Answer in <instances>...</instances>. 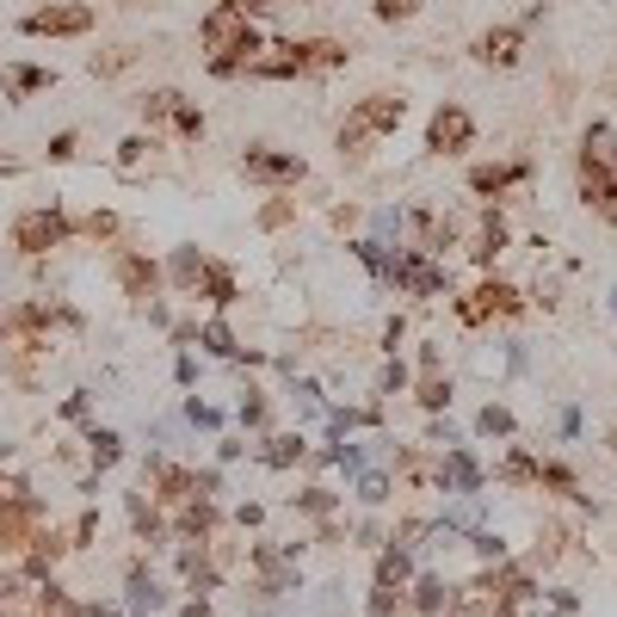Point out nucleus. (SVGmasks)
<instances>
[{"mask_svg": "<svg viewBox=\"0 0 617 617\" xmlns=\"http://www.w3.org/2000/svg\"><path fill=\"white\" fill-rule=\"evenodd\" d=\"M198 37H204V50H210V75L216 80H235V75H247V62L266 50V37H260V25L235 7V0H216L210 13H204V25H198Z\"/></svg>", "mask_w": 617, "mask_h": 617, "instance_id": "1", "label": "nucleus"}, {"mask_svg": "<svg viewBox=\"0 0 617 617\" xmlns=\"http://www.w3.org/2000/svg\"><path fill=\"white\" fill-rule=\"evenodd\" d=\"M574 180H581V204L605 223H617V130L593 118L581 130V154H574Z\"/></svg>", "mask_w": 617, "mask_h": 617, "instance_id": "2", "label": "nucleus"}, {"mask_svg": "<svg viewBox=\"0 0 617 617\" xmlns=\"http://www.w3.org/2000/svg\"><path fill=\"white\" fill-rule=\"evenodd\" d=\"M401 118H408V99H401V93H365V99L339 118V130H334L339 154H365V142L396 137Z\"/></svg>", "mask_w": 617, "mask_h": 617, "instance_id": "3", "label": "nucleus"}, {"mask_svg": "<svg viewBox=\"0 0 617 617\" xmlns=\"http://www.w3.org/2000/svg\"><path fill=\"white\" fill-rule=\"evenodd\" d=\"M19 31H25V37H87L93 7H80V0H50V7H31V13L19 19Z\"/></svg>", "mask_w": 617, "mask_h": 617, "instance_id": "4", "label": "nucleus"}, {"mask_svg": "<svg viewBox=\"0 0 617 617\" xmlns=\"http://www.w3.org/2000/svg\"><path fill=\"white\" fill-rule=\"evenodd\" d=\"M494 315H524V296L512 291L507 278H481L469 296H457V322L463 327H481V322H494Z\"/></svg>", "mask_w": 617, "mask_h": 617, "instance_id": "5", "label": "nucleus"}, {"mask_svg": "<svg viewBox=\"0 0 617 617\" xmlns=\"http://www.w3.org/2000/svg\"><path fill=\"white\" fill-rule=\"evenodd\" d=\"M137 106H142V123H149V130H154V123H173V130H180L185 142H198V137H204V111L192 106L185 93H173V87H154V93H142Z\"/></svg>", "mask_w": 617, "mask_h": 617, "instance_id": "6", "label": "nucleus"}, {"mask_svg": "<svg viewBox=\"0 0 617 617\" xmlns=\"http://www.w3.org/2000/svg\"><path fill=\"white\" fill-rule=\"evenodd\" d=\"M68 235H75V223H68L56 204H50V210H25L13 223V247H19V253H31V260H44L50 247H62Z\"/></svg>", "mask_w": 617, "mask_h": 617, "instance_id": "7", "label": "nucleus"}, {"mask_svg": "<svg viewBox=\"0 0 617 617\" xmlns=\"http://www.w3.org/2000/svg\"><path fill=\"white\" fill-rule=\"evenodd\" d=\"M389 284L408 296H451V272L432 253H420V247H408V253H396V272H389Z\"/></svg>", "mask_w": 617, "mask_h": 617, "instance_id": "8", "label": "nucleus"}, {"mask_svg": "<svg viewBox=\"0 0 617 617\" xmlns=\"http://www.w3.org/2000/svg\"><path fill=\"white\" fill-rule=\"evenodd\" d=\"M469 142H476V118H469L457 99H445L426 123V154H463Z\"/></svg>", "mask_w": 617, "mask_h": 617, "instance_id": "9", "label": "nucleus"}, {"mask_svg": "<svg viewBox=\"0 0 617 617\" xmlns=\"http://www.w3.org/2000/svg\"><path fill=\"white\" fill-rule=\"evenodd\" d=\"M241 173L253 185H303L308 161H303V154H284V149H247L241 154Z\"/></svg>", "mask_w": 617, "mask_h": 617, "instance_id": "10", "label": "nucleus"}, {"mask_svg": "<svg viewBox=\"0 0 617 617\" xmlns=\"http://www.w3.org/2000/svg\"><path fill=\"white\" fill-rule=\"evenodd\" d=\"M481 463H476V451H463V445H451V451H439V463H432V488H445V494H481Z\"/></svg>", "mask_w": 617, "mask_h": 617, "instance_id": "11", "label": "nucleus"}, {"mask_svg": "<svg viewBox=\"0 0 617 617\" xmlns=\"http://www.w3.org/2000/svg\"><path fill=\"white\" fill-rule=\"evenodd\" d=\"M111 272H118L130 303H154V291H161V266H154L149 253H137V247H123L118 260H111Z\"/></svg>", "mask_w": 617, "mask_h": 617, "instance_id": "12", "label": "nucleus"}, {"mask_svg": "<svg viewBox=\"0 0 617 617\" xmlns=\"http://www.w3.org/2000/svg\"><path fill=\"white\" fill-rule=\"evenodd\" d=\"M524 56V25H494L476 37V62H488V68H519Z\"/></svg>", "mask_w": 617, "mask_h": 617, "instance_id": "13", "label": "nucleus"}, {"mask_svg": "<svg viewBox=\"0 0 617 617\" xmlns=\"http://www.w3.org/2000/svg\"><path fill=\"white\" fill-rule=\"evenodd\" d=\"M291 56H296V68H303V75H334V68H346V56H353V50L334 44V37H291Z\"/></svg>", "mask_w": 617, "mask_h": 617, "instance_id": "14", "label": "nucleus"}, {"mask_svg": "<svg viewBox=\"0 0 617 617\" xmlns=\"http://www.w3.org/2000/svg\"><path fill=\"white\" fill-rule=\"evenodd\" d=\"M507 216L500 210H481V223H476V241H469V260L481 266V272H494V260H500V253H507Z\"/></svg>", "mask_w": 617, "mask_h": 617, "instance_id": "15", "label": "nucleus"}, {"mask_svg": "<svg viewBox=\"0 0 617 617\" xmlns=\"http://www.w3.org/2000/svg\"><path fill=\"white\" fill-rule=\"evenodd\" d=\"M531 180V167L524 161H494V167H469V192L476 198H500V192H512V185Z\"/></svg>", "mask_w": 617, "mask_h": 617, "instance_id": "16", "label": "nucleus"}, {"mask_svg": "<svg viewBox=\"0 0 617 617\" xmlns=\"http://www.w3.org/2000/svg\"><path fill=\"white\" fill-rule=\"evenodd\" d=\"M192 296H204L210 308H229L235 296H241V284H235V272L223 260H204V272H198V284H192Z\"/></svg>", "mask_w": 617, "mask_h": 617, "instance_id": "17", "label": "nucleus"}, {"mask_svg": "<svg viewBox=\"0 0 617 617\" xmlns=\"http://www.w3.org/2000/svg\"><path fill=\"white\" fill-rule=\"evenodd\" d=\"M531 599H538L531 574H524V569H507V574H500V586H494V617H519Z\"/></svg>", "mask_w": 617, "mask_h": 617, "instance_id": "18", "label": "nucleus"}, {"mask_svg": "<svg viewBox=\"0 0 617 617\" xmlns=\"http://www.w3.org/2000/svg\"><path fill=\"white\" fill-rule=\"evenodd\" d=\"M123 605H130V617H149V611H167V593H161V581H154L149 569H130Z\"/></svg>", "mask_w": 617, "mask_h": 617, "instance_id": "19", "label": "nucleus"}, {"mask_svg": "<svg viewBox=\"0 0 617 617\" xmlns=\"http://www.w3.org/2000/svg\"><path fill=\"white\" fill-rule=\"evenodd\" d=\"M451 599H457V586H451L445 574H420V581H414V599H408V605H414L420 617H445Z\"/></svg>", "mask_w": 617, "mask_h": 617, "instance_id": "20", "label": "nucleus"}, {"mask_svg": "<svg viewBox=\"0 0 617 617\" xmlns=\"http://www.w3.org/2000/svg\"><path fill=\"white\" fill-rule=\"evenodd\" d=\"M62 550H75V543L62 538V531H37V538H31V550H25V574H31V581H44V574L56 569Z\"/></svg>", "mask_w": 617, "mask_h": 617, "instance_id": "21", "label": "nucleus"}, {"mask_svg": "<svg viewBox=\"0 0 617 617\" xmlns=\"http://www.w3.org/2000/svg\"><path fill=\"white\" fill-rule=\"evenodd\" d=\"M303 457H308V439H303V432H278V439H266V445H260L266 469H296Z\"/></svg>", "mask_w": 617, "mask_h": 617, "instance_id": "22", "label": "nucleus"}, {"mask_svg": "<svg viewBox=\"0 0 617 617\" xmlns=\"http://www.w3.org/2000/svg\"><path fill=\"white\" fill-rule=\"evenodd\" d=\"M7 99H25V93H44V87H56V68H37V62H13L7 68Z\"/></svg>", "mask_w": 617, "mask_h": 617, "instance_id": "23", "label": "nucleus"}, {"mask_svg": "<svg viewBox=\"0 0 617 617\" xmlns=\"http://www.w3.org/2000/svg\"><path fill=\"white\" fill-rule=\"evenodd\" d=\"M414 401H420V408H426V414H445V408H451V377H445V365L420 370V389H414Z\"/></svg>", "mask_w": 617, "mask_h": 617, "instance_id": "24", "label": "nucleus"}, {"mask_svg": "<svg viewBox=\"0 0 617 617\" xmlns=\"http://www.w3.org/2000/svg\"><path fill=\"white\" fill-rule=\"evenodd\" d=\"M377 581H383V586H408V581H414V550L383 543V555H377Z\"/></svg>", "mask_w": 617, "mask_h": 617, "instance_id": "25", "label": "nucleus"}, {"mask_svg": "<svg viewBox=\"0 0 617 617\" xmlns=\"http://www.w3.org/2000/svg\"><path fill=\"white\" fill-rule=\"evenodd\" d=\"M87 457H93V469H111L123 457V439L111 426H87Z\"/></svg>", "mask_w": 617, "mask_h": 617, "instance_id": "26", "label": "nucleus"}, {"mask_svg": "<svg viewBox=\"0 0 617 617\" xmlns=\"http://www.w3.org/2000/svg\"><path fill=\"white\" fill-rule=\"evenodd\" d=\"M538 488L562 494V500H586V494H581V481H574V469H569V463H538Z\"/></svg>", "mask_w": 617, "mask_h": 617, "instance_id": "27", "label": "nucleus"}, {"mask_svg": "<svg viewBox=\"0 0 617 617\" xmlns=\"http://www.w3.org/2000/svg\"><path fill=\"white\" fill-rule=\"evenodd\" d=\"M476 432H481V439H512V432H519V420H512L507 401H488V408L476 414Z\"/></svg>", "mask_w": 617, "mask_h": 617, "instance_id": "28", "label": "nucleus"}, {"mask_svg": "<svg viewBox=\"0 0 617 617\" xmlns=\"http://www.w3.org/2000/svg\"><path fill=\"white\" fill-rule=\"evenodd\" d=\"M291 507L303 512V519H334V512H339V494L334 488H303V494H291Z\"/></svg>", "mask_w": 617, "mask_h": 617, "instance_id": "29", "label": "nucleus"}, {"mask_svg": "<svg viewBox=\"0 0 617 617\" xmlns=\"http://www.w3.org/2000/svg\"><path fill=\"white\" fill-rule=\"evenodd\" d=\"M500 481H507V488H538V457H531V451H507Z\"/></svg>", "mask_w": 617, "mask_h": 617, "instance_id": "30", "label": "nucleus"}, {"mask_svg": "<svg viewBox=\"0 0 617 617\" xmlns=\"http://www.w3.org/2000/svg\"><path fill=\"white\" fill-rule=\"evenodd\" d=\"M198 346H204L210 358H241V346H235L229 322H204V327H198Z\"/></svg>", "mask_w": 617, "mask_h": 617, "instance_id": "31", "label": "nucleus"}, {"mask_svg": "<svg viewBox=\"0 0 617 617\" xmlns=\"http://www.w3.org/2000/svg\"><path fill=\"white\" fill-rule=\"evenodd\" d=\"M198 272H204V253H198V247H180V253L167 260V278L180 284V291H192V284H198Z\"/></svg>", "mask_w": 617, "mask_h": 617, "instance_id": "32", "label": "nucleus"}, {"mask_svg": "<svg viewBox=\"0 0 617 617\" xmlns=\"http://www.w3.org/2000/svg\"><path fill=\"white\" fill-rule=\"evenodd\" d=\"M322 420L339 432V439H346V432H358V426H377V420H383V414H377V408H327Z\"/></svg>", "mask_w": 617, "mask_h": 617, "instance_id": "33", "label": "nucleus"}, {"mask_svg": "<svg viewBox=\"0 0 617 617\" xmlns=\"http://www.w3.org/2000/svg\"><path fill=\"white\" fill-rule=\"evenodd\" d=\"M123 507H130V524H137V538H161V507H154V500H142V494H130Z\"/></svg>", "mask_w": 617, "mask_h": 617, "instance_id": "34", "label": "nucleus"}, {"mask_svg": "<svg viewBox=\"0 0 617 617\" xmlns=\"http://www.w3.org/2000/svg\"><path fill=\"white\" fill-rule=\"evenodd\" d=\"M445 531H481V494H463L457 507L445 512Z\"/></svg>", "mask_w": 617, "mask_h": 617, "instance_id": "35", "label": "nucleus"}, {"mask_svg": "<svg viewBox=\"0 0 617 617\" xmlns=\"http://www.w3.org/2000/svg\"><path fill=\"white\" fill-rule=\"evenodd\" d=\"M291 401H296V420H315V414H327V401H322V383H308V377H303V383L291 389Z\"/></svg>", "mask_w": 617, "mask_h": 617, "instance_id": "36", "label": "nucleus"}, {"mask_svg": "<svg viewBox=\"0 0 617 617\" xmlns=\"http://www.w3.org/2000/svg\"><path fill=\"white\" fill-rule=\"evenodd\" d=\"M149 149H154V130H149V137H123V142H118V173H137Z\"/></svg>", "mask_w": 617, "mask_h": 617, "instance_id": "37", "label": "nucleus"}, {"mask_svg": "<svg viewBox=\"0 0 617 617\" xmlns=\"http://www.w3.org/2000/svg\"><path fill=\"white\" fill-rule=\"evenodd\" d=\"M358 500H365V507H383V500H389V476H383V469H358Z\"/></svg>", "mask_w": 617, "mask_h": 617, "instance_id": "38", "label": "nucleus"}, {"mask_svg": "<svg viewBox=\"0 0 617 617\" xmlns=\"http://www.w3.org/2000/svg\"><path fill=\"white\" fill-rule=\"evenodd\" d=\"M469 550H476L481 562H494V569L507 562V538H500V531H469Z\"/></svg>", "mask_w": 617, "mask_h": 617, "instance_id": "39", "label": "nucleus"}, {"mask_svg": "<svg viewBox=\"0 0 617 617\" xmlns=\"http://www.w3.org/2000/svg\"><path fill=\"white\" fill-rule=\"evenodd\" d=\"M130 62H137V50H130V44H118V50H106V56H93L87 68H93V75H123Z\"/></svg>", "mask_w": 617, "mask_h": 617, "instance_id": "40", "label": "nucleus"}, {"mask_svg": "<svg viewBox=\"0 0 617 617\" xmlns=\"http://www.w3.org/2000/svg\"><path fill=\"white\" fill-rule=\"evenodd\" d=\"M365 611H370V617H396V611H401V586H383V581H377V586H370V605H365Z\"/></svg>", "mask_w": 617, "mask_h": 617, "instance_id": "41", "label": "nucleus"}, {"mask_svg": "<svg viewBox=\"0 0 617 617\" xmlns=\"http://www.w3.org/2000/svg\"><path fill=\"white\" fill-rule=\"evenodd\" d=\"M370 13L383 19V25H401V19L420 13V0H370Z\"/></svg>", "mask_w": 617, "mask_h": 617, "instance_id": "42", "label": "nucleus"}, {"mask_svg": "<svg viewBox=\"0 0 617 617\" xmlns=\"http://www.w3.org/2000/svg\"><path fill=\"white\" fill-rule=\"evenodd\" d=\"M396 389H408V365H401V358H396V353H389L383 377H377V396H396Z\"/></svg>", "mask_w": 617, "mask_h": 617, "instance_id": "43", "label": "nucleus"}, {"mask_svg": "<svg viewBox=\"0 0 617 617\" xmlns=\"http://www.w3.org/2000/svg\"><path fill=\"white\" fill-rule=\"evenodd\" d=\"M241 426H247V432L266 426V396H260V389H247V396H241Z\"/></svg>", "mask_w": 617, "mask_h": 617, "instance_id": "44", "label": "nucleus"}, {"mask_svg": "<svg viewBox=\"0 0 617 617\" xmlns=\"http://www.w3.org/2000/svg\"><path fill=\"white\" fill-rule=\"evenodd\" d=\"M291 216H296V198H272V204L260 210V229H284Z\"/></svg>", "mask_w": 617, "mask_h": 617, "instance_id": "45", "label": "nucleus"}, {"mask_svg": "<svg viewBox=\"0 0 617 617\" xmlns=\"http://www.w3.org/2000/svg\"><path fill=\"white\" fill-rule=\"evenodd\" d=\"M80 235H93V241H111V235H118V216H111V210H93L87 223H80Z\"/></svg>", "mask_w": 617, "mask_h": 617, "instance_id": "46", "label": "nucleus"}, {"mask_svg": "<svg viewBox=\"0 0 617 617\" xmlns=\"http://www.w3.org/2000/svg\"><path fill=\"white\" fill-rule=\"evenodd\" d=\"M185 420H192V426H204V432H216V426H223V414H216L210 401H198V396L185 401Z\"/></svg>", "mask_w": 617, "mask_h": 617, "instance_id": "47", "label": "nucleus"}, {"mask_svg": "<svg viewBox=\"0 0 617 617\" xmlns=\"http://www.w3.org/2000/svg\"><path fill=\"white\" fill-rule=\"evenodd\" d=\"M426 445L451 451V445H463V432H457V426H451V420H439V414H432V426H426Z\"/></svg>", "mask_w": 617, "mask_h": 617, "instance_id": "48", "label": "nucleus"}, {"mask_svg": "<svg viewBox=\"0 0 617 617\" xmlns=\"http://www.w3.org/2000/svg\"><path fill=\"white\" fill-rule=\"evenodd\" d=\"M260 519H266V507H260V500H241V507H235V524H241V531H253Z\"/></svg>", "mask_w": 617, "mask_h": 617, "instance_id": "49", "label": "nucleus"}, {"mask_svg": "<svg viewBox=\"0 0 617 617\" xmlns=\"http://www.w3.org/2000/svg\"><path fill=\"white\" fill-rule=\"evenodd\" d=\"M87 408H93V401H87V389H75V396L62 401V420H87Z\"/></svg>", "mask_w": 617, "mask_h": 617, "instance_id": "50", "label": "nucleus"}, {"mask_svg": "<svg viewBox=\"0 0 617 617\" xmlns=\"http://www.w3.org/2000/svg\"><path fill=\"white\" fill-rule=\"evenodd\" d=\"M75 149H80V137H75V130H62V137L50 142V161H68V154H75Z\"/></svg>", "mask_w": 617, "mask_h": 617, "instance_id": "51", "label": "nucleus"}, {"mask_svg": "<svg viewBox=\"0 0 617 617\" xmlns=\"http://www.w3.org/2000/svg\"><path fill=\"white\" fill-rule=\"evenodd\" d=\"M173 377H180V383L192 389V377H198V358H192V353H180V358H173Z\"/></svg>", "mask_w": 617, "mask_h": 617, "instance_id": "52", "label": "nucleus"}, {"mask_svg": "<svg viewBox=\"0 0 617 617\" xmlns=\"http://www.w3.org/2000/svg\"><path fill=\"white\" fill-rule=\"evenodd\" d=\"M99 538V512H80V524H75V543H93Z\"/></svg>", "mask_w": 617, "mask_h": 617, "instance_id": "53", "label": "nucleus"}, {"mask_svg": "<svg viewBox=\"0 0 617 617\" xmlns=\"http://www.w3.org/2000/svg\"><path fill=\"white\" fill-rule=\"evenodd\" d=\"M401 334H408V322H401V315H396V322L383 327V353H396V346H401Z\"/></svg>", "mask_w": 617, "mask_h": 617, "instance_id": "54", "label": "nucleus"}, {"mask_svg": "<svg viewBox=\"0 0 617 617\" xmlns=\"http://www.w3.org/2000/svg\"><path fill=\"white\" fill-rule=\"evenodd\" d=\"M235 7H241L247 19H260V13H272V0H235Z\"/></svg>", "mask_w": 617, "mask_h": 617, "instance_id": "55", "label": "nucleus"}, {"mask_svg": "<svg viewBox=\"0 0 617 617\" xmlns=\"http://www.w3.org/2000/svg\"><path fill=\"white\" fill-rule=\"evenodd\" d=\"M13 599V574H0V605Z\"/></svg>", "mask_w": 617, "mask_h": 617, "instance_id": "56", "label": "nucleus"}, {"mask_svg": "<svg viewBox=\"0 0 617 617\" xmlns=\"http://www.w3.org/2000/svg\"><path fill=\"white\" fill-rule=\"evenodd\" d=\"M87 617H130V611H111V605H93Z\"/></svg>", "mask_w": 617, "mask_h": 617, "instance_id": "57", "label": "nucleus"}, {"mask_svg": "<svg viewBox=\"0 0 617 617\" xmlns=\"http://www.w3.org/2000/svg\"><path fill=\"white\" fill-rule=\"evenodd\" d=\"M0 173H13V161H0Z\"/></svg>", "mask_w": 617, "mask_h": 617, "instance_id": "58", "label": "nucleus"}, {"mask_svg": "<svg viewBox=\"0 0 617 617\" xmlns=\"http://www.w3.org/2000/svg\"><path fill=\"white\" fill-rule=\"evenodd\" d=\"M611 315H617V291H611Z\"/></svg>", "mask_w": 617, "mask_h": 617, "instance_id": "59", "label": "nucleus"}, {"mask_svg": "<svg viewBox=\"0 0 617 617\" xmlns=\"http://www.w3.org/2000/svg\"><path fill=\"white\" fill-rule=\"evenodd\" d=\"M611 451H617V432H611Z\"/></svg>", "mask_w": 617, "mask_h": 617, "instance_id": "60", "label": "nucleus"}]
</instances>
